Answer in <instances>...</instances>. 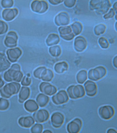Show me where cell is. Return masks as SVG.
Masks as SVG:
<instances>
[{"label": "cell", "instance_id": "35", "mask_svg": "<svg viewBox=\"0 0 117 133\" xmlns=\"http://www.w3.org/2000/svg\"><path fill=\"white\" fill-rule=\"evenodd\" d=\"M8 26L6 22L0 20V35H3L7 32Z\"/></svg>", "mask_w": 117, "mask_h": 133}, {"label": "cell", "instance_id": "3", "mask_svg": "<svg viewBox=\"0 0 117 133\" xmlns=\"http://www.w3.org/2000/svg\"><path fill=\"white\" fill-rule=\"evenodd\" d=\"M21 85L16 82L8 83L0 89V94L3 98H10L12 96L17 94L20 90Z\"/></svg>", "mask_w": 117, "mask_h": 133}, {"label": "cell", "instance_id": "5", "mask_svg": "<svg viewBox=\"0 0 117 133\" xmlns=\"http://www.w3.org/2000/svg\"><path fill=\"white\" fill-rule=\"evenodd\" d=\"M107 73V70L104 66H97L94 69H91L88 71V78L90 80L97 81L105 77Z\"/></svg>", "mask_w": 117, "mask_h": 133}, {"label": "cell", "instance_id": "12", "mask_svg": "<svg viewBox=\"0 0 117 133\" xmlns=\"http://www.w3.org/2000/svg\"><path fill=\"white\" fill-rule=\"evenodd\" d=\"M39 89L41 92L48 96H53L57 91L55 87L47 82L41 83L39 86Z\"/></svg>", "mask_w": 117, "mask_h": 133}, {"label": "cell", "instance_id": "1", "mask_svg": "<svg viewBox=\"0 0 117 133\" xmlns=\"http://www.w3.org/2000/svg\"><path fill=\"white\" fill-rule=\"evenodd\" d=\"M23 77L21 66L18 64H14L12 65L10 68L5 72L3 75L4 80L8 82L14 81L19 83Z\"/></svg>", "mask_w": 117, "mask_h": 133}, {"label": "cell", "instance_id": "33", "mask_svg": "<svg viewBox=\"0 0 117 133\" xmlns=\"http://www.w3.org/2000/svg\"><path fill=\"white\" fill-rule=\"evenodd\" d=\"M43 131V126L39 123H36L32 126L30 129L31 132L32 133H41Z\"/></svg>", "mask_w": 117, "mask_h": 133}, {"label": "cell", "instance_id": "6", "mask_svg": "<svg viewBox=\"0 0 117 133\" xmlns=\"http://www.w3.org/2000/svg\"><path fill=\"white\" fill-rule=\"evenodd\" d=\"M31 10L36 14H44L48 10V3L45 1H33L30 6Z\"/></svg>", "mask_w": 117, "mask_h": 133}, {"label": "cell", "instance_id": "27", "mask_svg": "<svg viewBox=\"0 0 117 133\" xmlns=\"http://www.w3.org/2000/svg\"><path fill=\"white\" fill-rule=\"evenodd\" d=\"M68 64L65 61L57 63L54 66V70L56 73L58 74H61L68 70Z\"/></svg>", "mask_w": 117, "mask_h": 133}, {"label": "cell", "instance_id": "24", "mask_svg": "<svg viewBox=\"0 0 117 133\" xmlns=\"http://www.w3.org/2000/svg\"><path fill=\"white\" fill-rule=\"evenodd\" d=\"M24 109L29 112H33L38 110V105L35 100L30 99L25 102L24 104Z\"/></svg>", "mask_w": 117, "mask_h": 133}, {"label": "cell", "instance_id": "20", "mask_svg": "<svg viewBox=\"0 0 117 133\" xmlns=\"http://www.w3.org/2000/svg\"><path fill=\"white\" fill-rule=\"evenodd\" d=\"M18 123L22 128H29L35 124V121L31 116H23L19 119Z\"/></svg>", "mask_w": 117, "mask_h": 133}, {"label": "cell", "instance_id": "34", "mask_svg": "<svg viewBox=\"0 0 117 133\" xmlns=\"http://www.w3.org/2000/svg\"><path fill=\"white\" fill-rule=\"evenodd\" d=\"M98 42L101 48L103 49H107L109 47V44L108 41L104 37H101L99 38Z\"/></svg>", "mask_w": 117, "mask_h": 133}, {"label": "cell", "instance_id": "19", "mask_svg": "<svg viewBox=\"0 0 117 133\" xmlns=\"http://www.w3.org/2000/svg\"><path fill=\"white\" fill-rule=\"evenodd\" d=\"M74 49L77 52H81L87 48V42L83 37L79 36L74 40Z\"/></svg>", "mask_w": 117, "mask_h": 133}, {"label": "cell", "instance_id": "23", "mask_svg": "<svg viewBox=\"0 0 117 133\" xmlns=\"http://www.w3.org/2000/svg\"><path fill=\"white\" fill-rule=\"evenodd\" d=\"M54 76L53 71L45 67L43 70L40 76V79L45 82H50L52 81Z\"/></svg>", "mask_w": 117, "mask_h": 133}, {"label": "cell", "instance_id": "46", "mask_svg": "<svg viewBox=\"0 0 117 133\" xmlns=\"http://www.w3.org/2000/svg\"><path fill=\"white\" fill-rule=\"evenodd\" d=\"M43 133H52V132L49 130H45L43 132Z\"/></svg>", "mask_w": 117, "mask_h": 133}, {"label": "cell", "instance_id": "21", "mask_svg": "<svg viewBox=\"0 0 117 133\" xmlns=\"http://www.w3.org/2000/svg\"><path fill=\"white\" fill-rule=\"evenodd\" d=\"M11 64L5 54L0 52V72L7 70L10 67Z\"/></svg>", "mask_w": 117, "mask_h": 133}, {"label": "cell", "instance_id": "10", "mask_svg": "<svg viewBox=\"0 0 117 133\" xmlns=\"http://www.w3.org/2000/svg\"><path fill=\"white\" fill-rule=\"evenodd\" d=\"M82 121L81 119L75 118L67 124V131L69 133H79L82 128Z\"/></svg>", "mask_w": 117, "mask_h": 133}, {"label": "cell", "instance_id": "47", "mask_svg": "<svg viewBox=\"0 0 117 133\" xmlns=\"http://www.w3.org/2000/svg\"><path fill=\"white\" fill-rule=\"evenodd\" d=\"M115 27L116 30L117 31V22H116L115 24Z\"/></svg>", "mask_w": 117, "mask_h": 133}, {"label": "cell", "instance_id": "48", "mask_svg": "<svg viewBox=\"0 0 117 133\" xmlns=\"http://www.w3.org/2000/svg\"><path fill=\"white\" fill-rule=\"evenodd\" d=\"M115 19L117 20V15H116L115 16Z\"/></svg>", "mask_w": 117, "mask_h": 133}, {"label": "cell", "instance_id": "41", "mask_svg": "<svg viewBox=\"0 0 117 133\" xmlns=\"http://www.w3.org/2000/svg\"><path fill=\"white\" fill-rule=\"evenodd\" d=\"M64 1L63 0H49L48 1V2H49V3L54 5H57L61 4Z\"/></svg>", "mask_w": 117, "mask_h": 133}, {"label": "cell", "instance_id": "44", "mask_svg": "<svg viewBox=\"0 0 117 133\" xmlns=\"http://www.w3.org/2000/svg\"><path fill=\"white\" fill-rule=\"evenodd\" d=\"M107 133H116L117 131L115 129H110L107 130Z\"/></svg>", "mask_w": 117, "mask_h": 133}, {"label": "cell", "instance_id": "28", "mask_svg": "<svg viewBox=\"0 0 117 133\" xmlns=\"http://www.w3.org/2000/svg\"><path fill=\"white\" fill-rule=\"evenodd\" d=\"M87 79V72L85 70H81L77 74L76 80L79 84H83Z\"/></svg>", "mask_w": 117, "mask_h": 133}, {"label": "cell", "instance_id": "42", "mask_svg": "<svg viewBox=\"0 0 117 133\" xmlns=\"http://www.w3.org/2000/svg\"><path fill=\"white\" fill-rule=\"evenodd\" d=\"M113 64L114 67L117 68V56H116L113 59Z\"/></svg>", "mask_w": 117, "mask_h": 133}, {"label": "cell", "instance_id": "26", "mask_svg": "<svg viewBox=\"0 0 117 133\" xmlns=\"http://www.w3.org/2000/svg\"><path fill=\"white\" fill-rule=\"evenodd\" d=\"M60 39L57 34L52 33L48 35L46 40V44L48 46L57 45L60 42Z\"/></svg>", "mask_w": 117, "mask_h": 133}, {"label": "cell", "instance_id": "29", "mask_svg": "<svg viewBox=\"0 0 117 133\" xmlns=\"http://www.w3.org/2000/svg\"><path fill=\"white\" fill-rule=\"evenodd\" d=\"M71 28L73 34L75 36H77L81 34L83 29L82 24L79 22H75L71 25Z\"/></svg>", "mask_w": 117, "mask_h": 133}, {"label": "cell", "instance_id": "31", "mask_svg": "<svg viewBox=\"0 0 117 133\" xmlns=\"http://www.w3.org/2000/svg\"><path fill=\"white\" fill-rule=\"evenodd\" d=\"M106 26L103 24H98L94 27V34L96 36H100L103 34L106 31Z\"/></svg>", "mask_w": 117, "mask_h": 133}, {"label": "cell", "instance_id": "7", "mask_svg": "<svg viewBox=\"0 0 117 133\" xmlns=\"http://www.w3.org/2000/svg\"><path fill=\"white\" fill-rule=\"evenodd\" d=\"M115 113L114 109L110 105H104L100 107L98 110L99 116L104 120H109L113 117Z\"/></svg>", "mask_w": 117, "mask_h": 133}, {"label": "cell", "instance_id": "40", "mask_svg": "<svg viewBox=\"0 0 117 133\" xmlns=\"http://www.w3.org/2000/svg\"><path fill=\"white\" fill-rule=\"evenodd\" d=\"M115 15V12L113 8L110 9L109 11L107 14H105L103 16V18L105 19L113 18Z\"/></svg>", "mask_w": 117, "mask_h": 133}, {"label": "cell", "instance_id": "11", "mask_svg": "<svg viewBox=\"0 0 117 133\" xmlns=\"http://www.w3.org/2000/svg\"><path fill=\"white\" fill-rule=\"evenodd\" d=\"M33 117L36 123H42L48 120L49 115L48 110L44 109H41L35 111L33 114Z\"/></svg>", "mask_w": 117, "mask_h": 133}, {"label": "cell", "instance_id": "18", "mask_svg": "<svg viewBox=\"0 0 117 133\" xmlns=\"http://www.w3.org/2000/svg\"><path fill=\"white\" fill-rule=\"evenodd\" d=\"M86 94L88 97H93L97 92V87L94 82L87 80L84 84Z\"/></svg>", "mask_w": 117, "mask_h": 133}, {"label": "cell", "instance_id": "9", "mask_svg": "<svg viewBox=\"0 0 117 133\" xmlns=\"http://www.w3.org/2000/svg\"><path fill=\"white\" fill-rule=\"evenodd\" d=\"M52 101L56 105H60L67 103L69 100L66 92L64 90L59 91L52 97Z\"/></svg>", "mask_w": 117, "mask_h": 133}, {"label": "cell", "instance_id": "13", "mask_svg": "<svg viewBox=\"0 0 117 133\" xmlns=\"http://www.w3.org/2000/svg\"><path fill=\"white\" fill-rule=\"evenodd\" d=\"M22 50L19 47L9 49L6 52L8 60L12 63L16 62L22 56Z\"/></svg>", "mask_w": 117, "mask_h": 133}, {"label": "cell", "instance_id": "25", "mask_svg": "<svg viewBox=\"0 0 117 133\" xmlns=\"http://www.w3.org/2000/svg\"><path fill=\"white\" fill-rule=\"evenodd\" d=\"M49 101V97L43 93L39 94L36 98V103L41 108L44 107L46 106Z\"/></svg>", "mask_w": 117, "mask_h": 133}, {"label": "cell", "instance_id": "32", "mask_svg": "<svg viewBox=\"0 0 117 133\" xmlns=\"http://www.w3.org/2000/svg\"><path fill=\"white\" fill-rule=\"evenodd\" d=\"M10 103L8 100L4 98H0V110L5 111L9 108Z\"/></svg>", "mask_w": 117, "mask_h": 133}, {"label": "cell", "instance_id": "22", "mask_svg": "<svg viewBox=\"0 0 117 133\" xmlns=\"http://www.w3.org/2000/svg\"><path fill=\"white\" fill-rule=\"evenodd\" d=\"M30 94V90L29 88L27 87H21L19 92V102L20 103H24V102L29 98Z\"/></svg>", "mask_w": 117, "mask_h": 133}, {"label": "cell", "instance_id": "39", "mask_svg": "<svg viewBox=\"0 0 117 133\" xmlns=\"http://www.w3.org/2000/svg\"><path fill=\"white\" fill-rule=\"evenodd\" d=\"M64 4L66 8H71L75 5L76 1L75 0H66L64 1Z\"/></svg>", "mask_w": 117, "mask_h": 133}, {"label": "cell", "instance_id": "38", "mask_svg": "<svg viewBox=\"0 0 117 133\" xmlns=\"http://www.w3.org/2000/svg\"><path fill=\"white\" fill-rule=\"evenodd\" d=\"M45 66H40L37 68L34 71L33 75L34 77L36 79H40V76L43 70L45 68Z\"/></svg>", "mask_w": 117, "mask_h": 133}, {"label": "cell", "instance_id": "2", "mask_svg": "<svg viewBox=\"0 0 117 133\" xmlns=\"http://www.w3.org/2000/svg\"><path fill=\"white\" fill-rule=\"evenodd\" d=\"M111 6L110 2L108 0H92L89 2L91 10L100 15L107 14Z\"/></svg>", "mask_w": 117, "mask_h": 133}, {"label": "cell", "instance_id": "43", "mask_svg": "<svg viewBox=\"0 0 117 133\" xmlns=\"http://www.w3.org/2000/svg\"><path fill=\"white\" fill-rule=\"evenodd\" d=\"M4 85V81L2 79L1 75H0V89L2 88Z\"/></svg>", "mask_w": 117, "mask_h": 133}, {"label": "cell", "instance_id": "8", "mask_svg": "<svg viewBox=\"0 0 117 133\" xmlns=\"http://www.w3.org/2000/svg\"><path fill=\"white\" fill-rule=\"evenodd\" d=\"M18 40V36L16 32L9 31L5 37L4 44L8 48H15L17 45Z\"/></svg>", "mask_w": 117, "mask_h": 133}, {"label": "cell", "instance_id": "17", "mask_svg": "<svg viewBox=\"0 0 117 133\" xmlns=\"http://www.w3.org/2000/svg\"><path fill=\"white\" fill-rule=\"evenodd\" d=\"M19 12L18 9L16 8L5 9L2 12V17L5 21L9 22L13 20Z\"/></svg>", "mask_w": 117, "mask_h": 133}, {"label": "cell", "instance_id": "15", "mask_svg": "<svg viewBox=\"0 0 117 133\" xmlns=\"http://www.w3.org/2000/svg\"><path fill=\"white\" fill-rule=\"evenodd\" d=\"M64 116L60 112H54L51 116V123L53 127L56 129L60 128L62 126L64 123Z\"/></svg>", "mask_w": 117, "mask_h": 133}, {"label": "cell", "instance_id": "45", "mask_svg": "<svg viewBox=\"0 0 117 133\" xmlns=\"http://www.w3.org/2000/svg\"><path fill=\"white\" fill-rule=\"evenodd\" d=\"M113 10H114V11L117 14V2H115L114 3L113 5Z\"/></svg>", "mask_w": 117, "mask_h": 133}, {"label": "cell", "instance_id": "16", "mask_svg": "<svg viewBox=\"0 0 117 133\" xmlns=\"http://www.w3.org/2000/svg\"><path fill=\"white\" fill-rule=\"evenodd\" d=\"M58 31L61 37L66 41H71L73 40L75 37V35L72 32L70 26L60 27L58 28Z\"/></svg>", "mask_w": 117, "mask_h": 133}, {"label": "cell", "instance_id": "36", "mask_svg": "<svg viewBox=\"0 0 117 133\" xmlns=\"http://www.w3.org/2000/svg\"><path fill=\"white\" fill-rule=\"evenodd\" d=\"M1 4L3 8L8 9L13 6L14 2L12 0H2L1 1Z\"/></svg>", "mask_w": 117, "mask_h": 133}, {"label": "cell", "instance_id": "30", "mask_svg": "<svg viewBox=\"0 0 117 133\" xmlns=\"http://www.w3.org/2000/svg\"><path fill=\"white\" fill-rule=\"evenodd\" d=\"M49 52L52 56L54 57H57L61 55V48L58 45L51 46L49 48Z\"/></svg>", "mask_w": 117, "mask_h": 133}, {"label": "cell", "instance_id": "4", "mask_svg": "<svg viewBox=\"0 0 117 133\" xmlns=\"http://www.w3.org/2000/svg\"><path fill=\"white\" fill-rule=\"evenodd\" d=\"M67 92L68 97L73 99L82 98L85 95L84 88L81 85H70L67 89Z\"/></svg>", "mask_w": 117, "mask_h": 133}, {"label": "cell", "instance_id": "14", "mask_svg": "<svg viewBox=\"0 0 117 133\" xmlns=\"http://www.w3.org/2000/svg\"><path fill=\"white\" fill-rule=\"evenodd\" d=\"M55 23L58 26H63L69 24L70 22V18L68 13L62 12L55 17Z\"/></svg>", "mask_w": 117, "mask_h": 133}, {"label": "cell", "instance_id": "37", "mask_svg": "<svg viewBox=\"0 0 117 133\" xmlns=\"http://www.w3.org/2000/svg\"><path fill=\"white\" fill-rule=\"evenodd\" d=\"M31 79L29 75H27L23 77L21 81V84L22 86L27 87L29 86L31 84Z\"/></svg>", "mask_w": 117, "mask_h": 133}]
</instances>
